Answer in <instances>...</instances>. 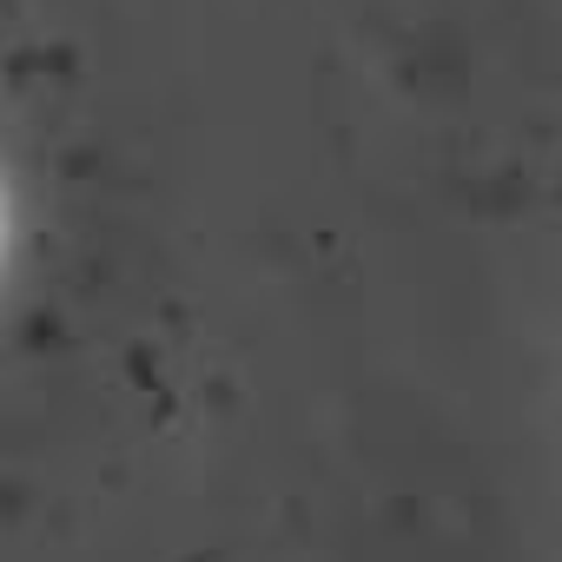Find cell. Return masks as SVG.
Listing matches in <instances>:
<instances>
[{
  "label": "cell",
  "mask_w": 562,
  "mask_h": 562,
  "mask_svg": "<svg viewBox=\"0 0 562 562\" xmlns=\"http://www.w3.org/2000/svg\"><path fill=\"white\" fill-rule=\"evenodd\" d=\"M8 238H14V205H8V179H0V265H8Z\"/></svg>",
  "instance_id": "cell-1"
}]
</instances>
